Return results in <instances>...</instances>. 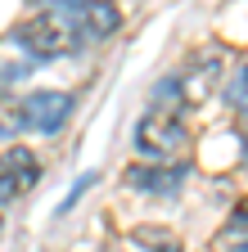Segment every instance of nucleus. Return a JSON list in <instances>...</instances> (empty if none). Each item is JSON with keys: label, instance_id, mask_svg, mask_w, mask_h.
I'll use <instances>...</instances> for the list:
<instances>
[{"label": "nucleus", "instance_id": "nucleus-1", "mask_svg": "<svg viewBox=\"0 0 248 252\" xmlns=\"http://www.w3.org/2000/svg\"><path fill=\"white\" fill-rule=\"evenodd\" d=\"M185 144H190V126L172 108H149L136 122V149L149 162H172V158L185 153Z\"/></svg>", "mask_w": 248, "mask_h": 252}, {"label": "nucleus", "instance_id": "nucleus-2", "mask_svg": "<svg viewBox=\"0 0 248 252\" xmlns=\"http://www.w3.org/2000/svg\"><path fill=\"white\" fill-rule=\"evenodd\" d=\"M14 41H18V50H27L32 59H64V54L77 50V32H72V23L59 9H41V14H32V18L18 23Z\"/></svg>", "mask_w": 248, "mask_h": 252}, {"label": "nucleus", "instance_id": "nucleus-3", "mask_svg": "<svg viewBox=\"0 0 248 252\" xmlns=\"http://www.w3.org/2000/svg\"><path fill=\"white\" fill-rule=\"evenodd\" d=\"M221 68H226L221 50L194 54V59L176 72V94H180V104H185V108H199L203 99H212L216 86H221Z\"/></svg>", "mask_w": 248, "mask_h": 252}, {"label": "nucleus", "instance_id": "nucleus-4", "mask_svg": "<svg viewBox=\"0 0 248 252\" xmlns=\"http://www.w3.org/2000/svg\"><path fill=\"white\" fill-rule=\"evenodd\" d=\"M72 94L68 90H32L23 99V126L27 131H36V135H54V131H64V122L72 117Z\"/></svg>", "mask_w": 248, "mask_h": 252}, {"label": "nucleus", "instance_id": "nucleus-5", "mask_svg": "<svg viewBox=\"0 0 248 252\" xmlns=\"http://www.w3.org/2000/svg\"><path fill=\"white\" fill-rule=\"evenodd\" d=\"M68 23H72V32L81 41H108L113 32L122 27V14H117L113 0H77Z\"/></svg>", "mask_w": 248, "mask_h": 252}, {"label": "nucleus", "instance_id": "nucleus-6", "mask_svg": "<svg viewBox=\"0 0 248 252\" xmlns=\"http://www.w3.org/2000/svg\"><path fill=\"white\" fill-rule=\"evenodd\" d=\"M180 180H185V167H167V162H158V167H131L127 171V185L140 189V194H176Z\"/></svg>", "mask_w": 248, "mask_h": 252}, {"label": "nucleus", "instance_id": "nucleus-7", "mask_svg": "<svg viewBox=\"0 0 248 252\" xmlns=\"http://www.w3.org/2000/svg\"><path fill=\"white\" fill-rule=\"evenodd\" d=\"M221 248H226V252H248V203H239V207L226 216V225H221Z\"/></svg>", "mask_w": 248, "mask_h": 252}, {"label": "nucleus", "instance_id": "nucleus-8", "mask_svg": "<svg viewBox=\"0 0 248 252\" xmlns=\"http://www.w3.org/2000/svg\"><path fill=\"white\" fill-rule=\"evenodd\" d=\"M226 104L235 113H248V63H239V68L230 72V81H226Z\"/></svg>", "mask_w": 248, "mask_h": 252}, {"label": "nucleus", "instance_id": "nucleus-9", "mask_svg": "<svg viewBox=\"0 0 248 252\" xmlns=\"http://www.w3.org/2000/svg\"><path fill=\"white\" fill-rule=\"evenodd\" d=\"M23 126V99H14L9 90H0V135H14Z\"/></svg>", "mask_w": 248, "mask_h": 252}, {"label": "nucleus", "instance_id": "nucleus-10", "mask_svg": "<svg viewBox=\"0 0 248 252\" xmlns=\"http://www.w3.org/2000/svg\"><path fill=\"white\" fill-rule=\"evenodd\" d=\"M244 171H248V135H244Z\"/></svg>", "mask_w": 248, "mask_h": 252}]
</instances>
